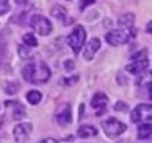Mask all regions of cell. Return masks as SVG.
<instances>
[{
    "label": "cell",
    "instance_id": "6da1fadb",
    "mask_svg": "<svg viewBox=\"0 0 152 143\" xmlns=\"http://www.w3.org/2000/svg\"><path fill=\"white\" fill-rule=\"evenodd\" d=\"M23 76L31 84H45L51 78V70L43 61L34 60L23 69Z\"/></svg>",
    "mask_w": 152,
    "mask_h": 143
},
{
    "label": "cell",
    "instance_id": "7a4b0ae2",
    "mask_svg": "<svg viewBox=\"0 0 152 143\" xmlns=\"http://www.w3.org/2000/svg\"><path fill=\"white\" fill-rule=\"evenodd\" d=\"M149 66V60H148V51L143 49L137 54H134L131 57V63L125 67V70L128 73H133V75H139L142 73L143 70H146Z\"/></svg>",
    "mask_w": 152,
    "mask_h": 143
},
{
    "label": "cell",
    "instance_id": "3957f363",
    "mask_svg": "<svg viewBox=\"0 0 152 143\" xmlns=\"http://www.w3.org/2000/svg\"><path fill=\"white\" fill-rule=\"evenodd\" d=\"M85 39H87L85 28L82 26H78V27H75L73 31L67 36V43L70 45V48L73 49L75 54H79L81 52V48L85 43Z\"/></svg>",
    "mask_w": 152,
    "mask_h": 143
},
{
    "label": "cell",
    "instance_id": "277c9868",
    "mask_svg": "<svg viewBox=\"0 0 152 143\" xmlns=\"http://www.w3.org/2000/svg\"><path fill=\"white\" fill-rule=\"evenodd\" d=\"M133 36L131 28H118V30H112L106 34V40L107 43L116 46V45H124L127 43Z\"/></svg>",
    "mask_w": 152,
    "mask_h": 143
},
{
    "label": "cell",
    "instance_id": "5b68a950",
    "mask_svg": "<svg viewBox=\"0 0 152 143\" xmlns=\"http://www.w3.org/2000/svg\"><path fill=\"white\" fill-rule=\"evenodd\" d=\"M30 26L33 27V30L40 34V36H48L52 31V26L49 23V20H46L42 15H33L30 20Z\"/></svg>",
    "mask_w": 152,
    "mask_h": 143
},
{
    "label": "cell",
    "instance_id": "8992f818",
    "mask_svg": "<svg viewBox=\"0 0 152 143\" xmlns=\"http://www.w3.org/2000/svg\"><path fill=\"white\" fill-rule=\"evenodd\" d=\"M151 118H152V106L151 104H139L131 112V121L136 124L151 122Z\"/></svg>",
    "mask_w": 152,
    "mask_h": 143
},
{
    "label": "cell",
    "instance_id": "52a82bcc",
    "mask_svg": "<svg viewBox=\"0 0 152 143\" xmlns=\"http://www.w3.org/2000/svg\"><path fill=\"white\" fill-rule=\"evenodd\" d=\"M104 133L109 136V137H116V136H121L125 130H127V125L122 124L121 121L115 119V118H109L106 121H103L102 124Z\"/></svg>",
    "mask_w": 152,
    "mask_h": 143
},
{
    "label": "cell",
    "instance_id": "ba28073f",
    "mask_svg": "<svg viewBox=\"0 0 152 143\" xmlns=\"http://www.w3.org/2000/svg\"><path fill=\"white\" fill-rule=\"evenodd\" d=\"M31 124H18L14 128V137L17 140V143H26L31 134Z\"/></svg>",
    "mask_w": 152,
    "mask_h": 143
},
{
    "label": "cell",
    "instance_id": "9c48e42d",
    "mask_svg": "<svg viewBox=\"0 0 152 143\" xmlns=\"http://www.w3.org/2000/svg\"><path fill=\"white\" fill-rule=\"evenodd\" d=\"M55 121L60 125H69L72 122V109L70 104H61L55 112Z\"/></svg>",
    "mask_w": 152,
    "mask_h": 143
},
{
    "label": "cell",
    "instance_id": "30bf717a",
    "mask_svg": "<svg viewBox=\"0 0 152 143\" xmlns=\"http://www.w3.org/2000/svg\"><path fill=\"white\" fill-rule=\"evenodd\" d=\"M99 48H100V40H99L97 37L91 39V40L87 43L85 49H84V58H85V60H93V57L96 55V52L99 51Z\"/></svg>",
    "mask_w": 152,
    "mask_h": 143
},
{
    "label": "cell",
    "instance_id": "8fae6325",
    "mask_svg": "<svg viewBox=\"0 0 152 143\" xmlns=\"http://www.w3.org/2000/svg\"><path fill=\"white\" fill-rule=\"evenodd\" d=\"M107 103H109V98H107V96L103 94V93H97V94H94V97L91 98V106H93L94 109L106 110Z\"/></svg>",
    "mask_w": 152,
    "mask_h": 143
},
{
    "label": "cell",
    "instance_id": "7c38bea8",
    "mask_svg": "<svg viewBox=\"0 0 152 143\" xmlns=\"http://www.w3.org/2000/svg\"><path fill=\"white\" fill-rule=\"evenodd\" d=\"M96 134H97V130H96V127H93V125H82V127H79V130H78V136L82 137V139H88V137H93V136H96Z\"/></svg>",
    "mask_w": 152,
    "mask_h": 143
},
{
    "label": "cell",
    "instance_id": "4fadbf2b",
    "mask_svg": "<svg viewBox=\"0 0 152 143\" xmlns=\"http://www.w3.org/2000/svg\"><path fill=\"white\" fill-rule=\"evenodd\" d=\"M51 15H52L54 18H57V20L66 21V18H67V11H66V8H63L61 5H57V6H52Z\"/></svg>",
    "mask_w": 152,
    "mask_h": 143
},
{
    "label": "cell",
    "instance_id": "5bb4252c",
    "mask_svg": "<svg viewBox=\"0 0 152 143\" xmlns=\"http://www.w3.org/2000/svg\"><path fill=\"white\" fill-rule=\"evenodd\" d=\"M151 134H152V125H151L149 122H146V124L142 122L140 127H139V130H137L139 139H149Z\"/></svg>",
    "mask_w": 152,
    "mask_h": 143
},
{
    "label": "cell",
    "instance_id": "9a60e30c",
    "mask_svg": "<svg viewBox=\"0 0 152 143\" xmlns=\"http://www.w3.org/2000/svg\"><path fill=\"white\" fill-rule=\"evenodd\" d=\"M118 23H119L122 27H125V28H131L133 24H134V15H133V14H125V15H122V17L119 18Z\"/></svg>",
    "mask_w": 152,
    "mask_h": 143
},
{
    "label": "cell",
    "instance_id": "2e32d148",
    "mask_svg": "<svg viewBox=\"0 0 152 143\" xmlns=\"http://www.w3.org/2000/svg\"><path fill=\"white\" fill-rule=\"evenodd\" d=\"M137 85H146V87H149L152 82H151V73L149 72H146V70H143L142 73H140V78L137 79V82H136Z\"/></svg>",
    "mask_w": 152,
    "mask_h": 143
},
{
    "label": "cell",
    "instance_id": "e0dca14e",
    "mask_svg": "<svg viewBox=\"0 0 152 143\" xmlns=\"http://www.w3.org/2000/svg\"><path fill=\"white\" fill-rule=\"evenodd\" d=\"M27 100H28V103H31V104H37V103L42 100V94H40L39 91H36V90L28 91V93H27Z\"/></svg>",
    "mask_w": 152,
    "mask_h": 143
},
{
    "label": "cell",
    "instance_id": "ac0fdd59",
    "mask_svg": "<svg viewBox=\"0 0 152 143\" xmlns=\"http://www.w3.org/2000/svg\"><path fill=\"white\" fill-rule=\"evenodd\" d=\"M23 40H24V43H26L27 46H37V39H36V36H34L33 33L24 34Z\"/></svg>",
    "mask_w": 152,
    "mask_h": 143
},
{
    "label": "cell",
    "instance_id": "d6986e66",
    "mask_svg": "<svg viewBox=\"0 0 152 143\" xmlns=\"http://www.w3.org/2000/svg\"><path fill=\"white\" fill-rule=\"evenodd\" d=\"M9 11V2L8 0H0V15H3Z\"/></svg>",
    "mask_w": 152,
    "mask_h": 143
},
{
    "label": "cell",
    "instance_id": "ffe728a7",
    "mask_svg": "<svg viewBox=\"0 0 152 143\" xmlns=\"http://www.w3.org/2000/svg\"><path fill=\"white\" fill-rule=\"evenodd\" d=\"M115 110H118V112H127V104L122 103V101H118L115 104Z\"/></svg>",
    "mask_w": 152,
    "mask_h": 143
},
{
    "label": "cell",
    "instance_id": "44dd1931",
    "mask_svg": "<svg viewBox=\"0 0 152 143\" xmlns=\"http://www.w3.org/2000/svg\"><path fill=\"white\" fill-rule=\"evenodd\" d=\"M17 90H18V84H15V82H12V84H9V85L6 87V91H8L9 94H14Z\"/></svg>",
    "mask_w": 152,
    "mask_h": 143
},
{
    "label": "cell",
    "instance_id": "7402d4cb",
    "mask_svg": "<svg viewBox=\"0 0 152 143\" xmlns=\"http://www.w3.org/2000/svg\"><path fill=\"white\" fill-rule=\"evenodd\" d=\"M20 115H21V116H24V109H23V106L17 107V112L14 113V118H15V119H20Z\"/></svg>",
    "mask_w": 152,
    "mask_h": 143
},
{
    "label": "cell",
    "instance_id": "603a6c76",
    "mask_svg": "<svg viewBox=\"0 0 152 143\" xmlns=\"http://www.w3.org/2000/svg\"><path fill=\"white\" fill-rule=\"evenodd\" d=\"M96 2V0H82V3H81V8L84 9L85 6H88V5H93Z\"/></svg>",
    "mask_w": 152,
    "mask_h": 143
},
{
    "label": "cell",
    "instance_id": "cb8c5ba5",
    "mask_svg": "<svg viewBox=\"0 0 152 143\" xmlns=\"http://www.w3.org/2000/svg\"><path fill=\"white\" fill-rule=\"evenodd\" d=\"M78 81V78H70V79H64V82L67 84V85H73V82H76Z\"/></svg>",
    "mask_w": 152,
    "mask_h": 143
},
{
    "label": "cell",
    "instance_id": "d4e9b609",
    "mask_svg": "<svg viewBox=\"0 0 152 143\" xmlns=\"http://www.w3.org/2000/svg\"><path fill=\"white\" fill-rule=\"evenodd\" d=\"M64 66H66V69H67V70H72V69H73V63H72V61H66V64H64Z\"/></svg>",
    "mask_w": 152,
    "mask_h": 143
},
{
    "label": "cell",
    "instance_id": "484cf974",
    "mask_svg": "<svg viewBox=\"0 0 152 143\" xmlns=\"http://www.w3.org/2000/svg\"><path fill=\"white\" fill-rule=\"evenodd\" d=\"M40 143H58V142L54 140V139H45V140H42Z\"/></svg>",
    "mask_w": 152,
    "mask_h": 143
},
{
    "label": "cell",
    "instance_id": "4316f807",
    "mask_svg": "<svg viewBox=\"0 0 152 143\" xmlns=\"http://www.w3.org/2000/svg\"><path fill=\"white\" fill-rule=\"evenodd\" d=\"M15 2H17V5H26L27 0H15Z\"/></svg>",
    "mask_w": 152,
    "mask_h": 143
}]
</instances>
